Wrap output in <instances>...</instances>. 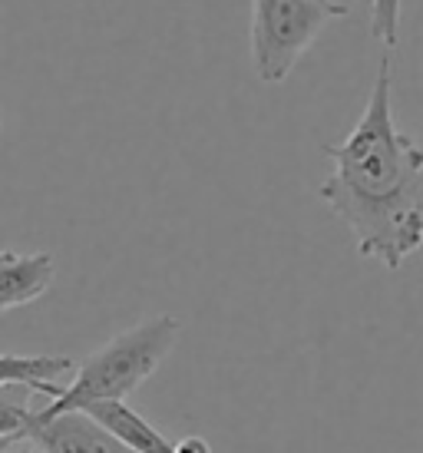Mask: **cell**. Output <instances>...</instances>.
<instances>
[{
    "label": "cell",
    "mask_w": 423,
    "mask_h": 453,
    "mask_svg": "<svg viewBox=\"0 0 423 453\" xmlns=\"http://www.w3.org/2000/svg\"><path fill=\"white\" fill-rule=\"evenodd\" d=\"M321 152L335 169L318 199L348 226L361 258L397 272L423 249V146L394 119L390 57H381L358 127Z\"/></svg>",
    "instance_id": "obj_1"
},
{
    "label": "cell",
    "mask_w": 423,
    "mask_h": 453,
    "mask_svg": "<svg viewBox=\"0 0 423 453\" xmlns=\"http://www.w3.org/2000/svg\"><path fill=\"white\" fill-rule=\"evenodd\" d=\"M179 334H182V321L173 315H152L123 334H116L76 367L73 384L63 388L60 397L47 403L43 411H37L34 424L87 411L93 403H123L142 380L156 374V367L175 348Z\"/></svg>",
    "instance_id": "obj_2"
},
{
    "label": "cell",
    "mask_w": 423,
    "mask_h": 453,
    "mask_svg": "<svg viewBox=\"0 0 423 453\" xmlns=\"http://www.w3.org/2000/svg\"><path fill=\"white\" fill-rule=\"evenodd\" d=\"M337 0H251V66L265 87L285 83L331 20L348 17Z\"/></svg>",
    "instance_id": "obj_3"
},
{
    "label": "cell",
    "mask_w": 423,
    "mask_h": 453,
    "mask_svg": "<svg viewBox=\"0 0 423 453\" xmlns=\"http://www.w3.org/2000/svg\"><path fill=\"white\" fill-rule=\"evenodd\" d=\"M27 441H34L43 453H133L119 437H112L110 430L83 411L34 424Z\"/></svg>",
    "instance_id": "obj_4"
},
{
    "label": "cell",
    "mask_w": 423,
    "mask_h": 453,
    "mask_svg": "<svg viewBox=\"0 0 423 453\" xmlns=\"http://www.w3.org/2000/svg\"><path fill=\"white\" fill-rule=\"evenodd\" d=\"M53 275L57 265L50 252H0V311L43 298L53 285Z\"/></svg>",
    "instance_id": "obj_5"
},
{
    "label": "cell",
    "mask_w": 423,
    "mask_h": 453,
    "mask_svg": "<svg viewBox=\"0 0 423 453\" xmlns=\"http://www.w3.org/2000/svg\"><path fill=\"white\" fill-rule=\"evenodd\" d=\"M83 414H89L96 424L110 430L112 437L129 447L133 453H175V441L162 437L142 414H136L129 403H93Z\"/></svg>",
    "instance_id": "obj_6"
},
{
    "label": "cell",
    "mask_w": 423,
    "mask_h": 453,
    "mask_svg": "<svg viewBox=\"0 0 423 453\" xmlns=\"http://www.w3.org/2000/svg\"><path fill=\"white\" fill-rule=\"evenodd\" d=\"M70 367H73L70 357H53V354H0V388L37 390L57 401L63 394L57 378Z\"/></svg>",
    "instance_id": "obj_7"
},
{
    "label": "cell",
    "mask_w": 423,
    "mask_h": 453,
    "mask_svg": "<svg viewBox=\"0 0 423 453\" xmlns=\"http://www.w3.org/2000/svg\"><path fill=\"white\" fill-rule=\"evenodd\" d=\"M34 427V411L27 407V397L17 388H0V437L27 441Z\"/></svg>",
    "instance_id": "obj_8"
},
{
    "label": "cell",
    "mask_w": 423,
    "mask_h": 453,
    "mask_svg": "<svg viewBox=\"0 0 423 453\" xmlns=\"http://www.w3.org/2000/svg\"><path fill=\"white\" fill-rule=\"evenodd\" d=\"M400 4L404 0H371V40L387 50L400 40Z\"/></svg>",
    "instance_id": "obj_9"
},
{
    "label": "cell",
    "mask_w": 423,
    "mask_h": 453,
    "mask_svg": "<svg viewBox=\"0 0 423 453\" xmlns=\"http://www.w3.org/2000/svg\"><path fill=\"white\" fill-rule=\"evenodd\" d=\"M175 453H212V450L202 437H186V441H175Z\"/></svg>",
    "instance_id": "obj_10"
},
{
    "label": "cell",
    "mask_w": 423,
    "mask_h": 453,
    "mask_svg": "<svg viewBox=\"0 0 423 453\" xmlns=\"http://www.w3.org/2000/svg\"><path fill=\"white\" fill-rule=\"evenodd\" d=\"M11 453H43V450H40V447L34 441H17L11 447Z\"/></svg>",
    "instance_id": "obj_11"
},
{
    "label": "cell",
    "mask_w": 423,
    "mask_h": 453,
    "mask_svg": "<svg viewBox=\"0 0 423 453\" xmlns=\"http://www.w3.org/2000/svg\"><path fill=\"white\" fill-rule=\"evenodd\" d=\"M13 443H17V437H0V453H11Z\"/></svg>",
    "instance_id": "obj_12"
}]
</instances>
